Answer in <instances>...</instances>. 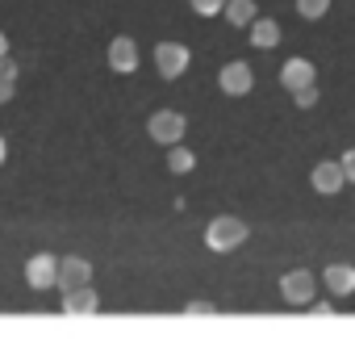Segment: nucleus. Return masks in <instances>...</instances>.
<instances>
[{
    "instance_id": "20e7f679",
    "label": "nucleus",
    "mask_w": 355,
    "mask_h": 339,
    "mask_svg": "<svg viewBox=\"0 0 355 339\" xmlns=\"http://www.w3.org/2000/svg\"><path fill=\"white\" fill-rule=\"evenodd\" d=\"M313 272H305V268H293V272H284L280 276V293H284V301L288 306H309L313 301Z\"/></svg>"
},
{
    "instance_id": "f3484780",
    "label": "nucleus",
    "mask_w": 355,
    "mask_h": 339,
    "mask_svg": "<svg viewBox=\"0 0 355 339\" xmlns=\"http://www.w3.org/2000/svg\"><path fill=\"white\" fill-rule=\"evenodd\" d=\"M297 13H301L305 22H322V17L330 13V0H297Z\"/></svg>"
},
{
    "instance_id": "412c9836",
    "label": "nucleus",
    "mask_w": 355,
    "mask_h": 339,
    "mask_svg": "<svg viewBox=\"0 0 355 339\" xmlns=\"http://www.w3.org/2000/svg\"><path fill=\"white\" fill-rule=\"evenodd\" d=\"M184 314H214V306H209V301H189Z\"/></svg>"
},
{
    "instance_id": "aec40b11",
    "label": "nucleus",
    "mask_w": 355,
    "mask_h": 339,
    "mask_svg": "<svg viewBox=\"0 0 355 339\" xmlns=\"http://www.w3.org/2000/svg\"><path fill=\"white\" fill-rule=\"evenodd\" d=\"M338 163H343V172H347V181H355V147H351V151H347V155H343Z\"/></svg>"
},
{
    "instance_id": "5701e85b",
    "label": "nucleus",
    "mask_w": 355,
    "mask_h": 339,
    "mask_svg": "<svg viewBox=\"0 0 355 339\" xmlns=\"http://www.w3.org/2000/svg\"><path fill=\"white\" fill-rule=\"evenodd\" d=\"M5 55H9V38H5V34H0V59H5Z\"/></svg>"
},
{
    "instance_id": "f8f14e48",
    "label": "nucleus",
    "mask_w": 355,
    "mask_h": 339,
    "mask_svg": "<svg viewBox=\"0 0 355 339\" xmlns=\"http://www.w3.org/2000/svg\"><path fill=\"white\" fill-rule=\"evenodd\" d=\"M322 276H326V289H330L334 297H347V293H355V268H351V264H330Z\"/></svg>"
},
{
    "instance_id": "a211bd4d",
    "label": "nucleus",
    "mask_w": 355,
    "mask_h": 339,
    "mask_svg": "<svg viewBox=\"0 0 355 339\" xmlns=\"http://www.w3.org/2000/svg\"><path fill=\"white\" fill-rule=\"evenodd\" d=\"M193 9H197L201 17H214V13H222V9H226V0H193Z\"/></svg>"
},
{
    "instance_id": "9b49d317",
    "label": "nucleus",
    "mask_w": 355,
    "mask_h": 339,
    "mask_svg": "<svg viewBox=\"0 0 355 339\" xmlns=\"http://www.w3.org/2000/svg\"><path fill=\"white\" fill-rule=\"evenodd\" d=\"M63 310H67L71 318H84V314H96L101 301H96V293H92L88 285H80V289H67V293H63Z\"/></svg>"
},
{
    "instance_id": "f257e3e1",
    "label": "nucleus",
    "mask_w": 355,
    "mask_h": 339,
    "mask_svg": "<svg viewBox=\"0 0 355 339\" xmlns=\"http://www.w3.org/2000/svg\"><path fill=\"white\" fill-rule=\"evenodd\" d=\"M243 239H247V222H239V218H214V222L205 226L209 251H234Z\"/></svg>"
},
{
    "instance_id": "4be33fe9",
    "label": "nucleus",
    "mask_w": 355,
    "mask_h": 339,
    "mask_svg": "<svg viewBox=\"0 0 355 339\" xmlns=\"http://www.w3.org/2000/svg\"><path fill=\"white\" fill-rule=\"evenodd\" d=\"M309 310H313V318H330V314H334V306H326V301H322V306H309Z\"/></svg>"
},
{
    "instance_id": "dca6fc26",
    "label": "nucleus",
    "mask_w": 355,
    "mask_h": 339,
    "mask_svg": "<svg viewBox=\"0 0 355 339\" xmlns=\"http://www.w3.org/2000/svg\"><path fill=\"white\" fill-rule=\"evenodd\" d=\"M13 88H17V63L5 55V59H0V105L13 101Z\"/></svg>"
},
{
    "instance_id": "4468645a",
    "label": "nucleus",
    "mask_w": 355,
    "mask_h": 339,
    "mask_svg": "<svg viewBox=\"0 0 355 339\" xmlns=\"http://www.w3.org/2000/svg\"><path fill=\"white\" fill-rule=\"evenodd\" d=\"M167 167H171L175 176H184V172H193V167H197V155H193L189 147H180V142H175V147L167 151Z\"/></svg>"
},
{
    "instance_id": "9d476101",
    "label": "nucleus",
    "mask_w": 355,
    "mask_h": 339,
    "mask_svg": "<svg viewBox=\"0 0 355 339\" xmlns=\"http://www.w3.org/2000/svg\"><path fill=\"white\" fill-rule=\"evenodd\" d=\"M280 84H284L288 92L309 88V84H313V63H309V59H288V63L280 67Z\"/></svg>"
},
{
    "instance_id": "ddd939ff",
    "label": "nucleus",
    "mask_w": 355,
    "mask_h": 339,
    "mask_svg": "<svg viewBox=\"0 0 355 339\" xmlns=\"http://www.w3.org/2000/svg\"><path fill=\"white\" fill-rule=\"evenodd\" d=\"M247 30H251V42H255L259 51H272V47L280 42V26H276L272 17H255Z\"/></svg>"
},
{
    "instance_id": "f03ea898",
    "label": "nucleus",
    "mask_w": 355,
    "mask_h": 339,
    "mask_svg": "<svg viewBox=\"0 0 355 339\" xmlns=\"http://www.w3.org/2000/svg\"><path fill=\"white\" fill-rule=\"evenodd\" d=\"M184 113H175V109H159L150 122H146V130H150V138L155 142H163V147H175V142H180L184 138Z\"/></svg>"
},
{
    "instance_id": "2eb2a0df",
    "label": "nucleus",
    "mask_w": 355,
    "mask_h": 339,
    "mask_svg": "<svg viewBox=\"0 0 355 339\" xmlns=\"http://www.w3.org/2000/svg\"><path fill=\"white\" fill-rule=\"evenodd\" d=\"M226 22L230 26H251L255 22V0H226Z\"/></svg>"
},
{
    "instance_id": "7ed1b4c3",
    "label": "nucleus",
    "mask_w": 355,
    "mask_h": 339,
    "mask_svg": "<svg viewBox=\"0 0 355 339\" xmlns=\"http://www.w3.org/2000/svg\"><path fill=\"white\" fill-rule=\"evenodd\" d=\"M189 47H180V42H159L155 47V67H159V76L163 80H175V76H184L189 72Z\"/></svg>"
},
{
    "instance_id": "423d86ee",
    "label": "nucleus",
    "mask_w": 355,
    "mask_h": 339,
    "mask_svg": "<svg viewBox=\"0 0 355 339\" xmlns=\"http://www.w3.org/2000/svg\"><path fill=\"white\" fill-rule=\"evenodd\" d=\"M218 84H222L226 97H247V92L255 88V76H251L247 63H226V67L218 72Z\"/></svg>"
},
{
    "instance_id": "39448f33",
    "label": "nucleus",
    "mask_w": 355,
    "mask_h": 339,
    "mask_svg": "<svg viewBox=\"0 0 355 339\" xmlns=\"http://www.w3.org/2000/svg\"><path fill=\"white\" fill-rule=\"evenodd\" d=\"M26 281H30V289H55V281H59V260H55L51 251L30 256V264H26Z\"/></svg>"
},
{
    "instance_id": "6e6552de",
    "label": "nucleus",
    "mask_w": 355,
    "mask_h": 339,
    "mask_svg": "<svg viewBox=\"0 0 355 339\" xmlns=\"http://www.w3.org/2000/svg\"><path fill=\"white\" fill-rule=\"evenodd\" d=\"M109 67L121 72V76L138 72V47H134V38H113L109 42Z\"/></svg>"
},
{
    "instance_id": "0eeeda50",
    "label": "nucleus",
    "mask_w": 355,
    "mask_h": 339,
    "mask_svg": "<svg viewBox=\"0 0 355 339\" xmlns=\"http://www.w3.org/2000/svg\"><path fill=\"white\" fill-rule=\"evenodd\" d=\"M88 281H92V264H88L84 256H63V260H59V281H55V285H59L63 293H67V289H80V285H88Z\"/></svg>"
},
{
    "instance_id": "b1692460",
    "label": "nucleus",
    "mask_w": 355,
    "mask_h": 339,
    "mask_svg": "<svg viewBox=\"0 0 355 339\" xmlns=\"http://www.w3.org/2000/svg\"><path fill=\"white\" fill-rule=\"evenodd\" d=\"M5 155H9V147H5V138H0V163H5Z\"/></svg>"
},
{
    "instance_id": "1a4fd4ad",
    "label": "nucleus",
    "mask_w": 355,
    "mask_h": 339,
    "mask_svg": "<svg viewBox=\"0 0 355 339\" xmlns=\"http://www.w3.org/2000/svg\"><path fill=\"white\" fill-rule=\"evenodd\" d=\"M309 181H313L318 193L330 197V193H338V189L347 185V172H343V163H326V159H322V163L313 167V176H309Z\"/></svg>"
},
{
    "instance_id": "6ab92c4d",
    "label": "nucleus",
    "mask_w": 355,
    "mask_h": 339,
    "mask_svg": "<svg viewBox=\"0 0 355 339\" xmlns=\"http://www.w3.org/2000/svg\"><path fill=\"white\" fill-rule=\"evenodd\" d=\"M293 97H297V105H301V109H309V105H318V88H313V84H309V88H297Z\"/></svg>"
}]
</instances>
